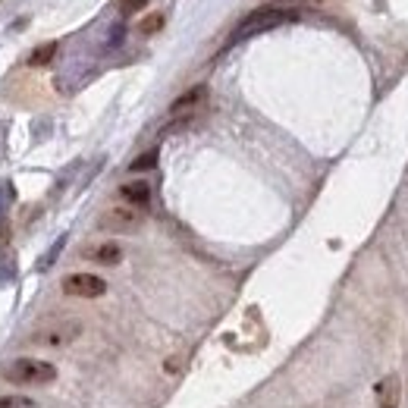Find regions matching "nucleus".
I'll return each mask as SVG.
<instances>
[{"instance_id": "7ed1b4c3", "label": "nucleus", "mask_w": 408, "mask_h": 408, "mask_svg": "<svg viewBox=\"0 0 408 408\" xmlns=\"http://www.w3.org/2000/svg\"><path fill=\"white\" fill-rule=\"evenodd\" d=\"M82 336V324L79 320H56V324H47L41 330L31 333V342L44 345V349H60V345H69Z\"/></svg>"}, {"instance_id": "39448f33", "label": "nucleus", "mask_w": 408, "mask_h": 408, "mask_svg": "<svg viewBox=\"0 0 408 408\" xmlns=\"http://www.w3.org/2000/svg\"><path fill=\"white\" fill-rule=\"evenodd\" d=\"M98 226L107 232H132L142 226V211L138 207H113L98 220Z\"/></svg>"}, {"instance_id": "20e7f679", "label": "nucleus", "mask_w": 408, "mask_h": 408, "mask_svg": "<svg viewBox=\"0 0 408 408\" xmlns=\"http://www.w3.org/2000/svg\"><path fill=\"white\" fill-rule=\"evenodd\" d=\"M63 292L75 295V299H100L107 292V280L98 273H69L63 276Z\"/></svg>"}, {"instance_id": "f03ea898", "label": "nucleus", "mask_w": 408, "mask_h": 408, "mask_svg": "<svg viewBox=\"0 0 408 408\" xmlns=\"http://www.w3.org/2000/svg\"><path fill=\"white\" fill-rule=\"evenodd\" d=\"M3 380L16 383V386H47L56 380V368L41 358H16L3 368Z\"/></svg>"}, {"instance_id": "9d476101", "label": "nucleus", "mask_w": 408, "mask_h": 408, "mask_svg": "<svg viewBox=\"0 0 408 408\" xmlns=\"http://www.w3.org/2000/svg\"><path fill=\"white\" fill-rule=\"evenodd\" d=\"M56 50H60V44H56V41L38 44V47L29 54V66H35V69H38V66H47V63L56 56Z\"/></svg>"}, {"instance_id": "6e6552de", "label": "nucleus", "mask_w": 408, "mask_h": 408, "mask_svg": "<svg viewBox=\"0 0 408 408\" xmlns=\"http://www.w3.org/2000/svg\"><path fill=\"white\" fill-rule=\"evenodd\" d=\"M399 393H402V386H399V377L395 374L383 377L377 383V402H380V408H399Z\"/></svg>"}, {"instance_id": "0eeeda50", "label": "nucleus", "mask_w": 408, "mask_h": 408, "mask_svg": "<svg viewBox=\"0 0 408 408\" xmlns=\"http://www.w3.org/2000/svg\"><path fill=\"white\" fill-rule=\"evenodd\" d=\"M82 255L91 257L94 264H107V267H113V264L123 261V248H119L116 242H100V245H94V248H85Z\"/></svg>"}, {"instance_id": "2eb2a0df", "label": "nucleus", "mask_w": 408, "mask_h": 408, "mask_svg": "<svg viewBox=\"0 0 408 408\" xmlns=\"http://www.w3.org/2000/svg\"><path fill=\"white\" fill-rule=\"evenodd\" d=\"M273 3H299V0H273Z\"/></svg>"}, {"instance_id": "4468645a", "label": "nucleus", "mask_w": 408, "mask_h": 408, "mask_svg": "<svg viewBox=\"0 0 408 408\" xmlns=\"http://www.w3.org/2000/svg\"><path fill=\"white\" fill-rule=\"evenodd\" d=\"M148 3L151 0H119V13H123V16H135V13L144 10Z\"/></svg>"}, {"instance_id": "ddd939ff", "label": "nucleus", "mask_w": 408, "mask_h": 408, "mask_svg": "<svg viewBox=\"0 0 408 408\" xmlns=\"http://www.w3.org/2000/svg\"><path fill=\"white\" fill-rule=\"evenodd\" d=\"M154 167H157V151H148V154L135 157V160L129 163L132 173H144V169H154Z\"/></svg>"}, {"instance_id": "1a4fd4ad", "label": "nucleus", "mask_w": 408, "mask_h": 408, "mask_svg": "<svg viewBox=\"0 0 408 408\" xmlns=\"http://www.w3.org/2000/svg\"><path fill=\"white\" fill-rule=\"evenodd\" d=\"M119 198H123L126 204H132V207H144L151 201V186L144 179L126 182V186H119Z\"/></svg>"}, {"instance_id": "f8f14e48", "label": "nucleus", "mask_w": 408, "mask_h": 408, "mask_svg": "<svg viewBox=\"0 0 408 408\" xmlns=\"http://www.w3.org/2000/svg\"><path fill=\"white\" fill-rule=\"evenodd\" d=\"M0 408H38V402L29 399V395L13 393V395H0Z\"/></svg>"}, {"instance_id": "f257e3e1", "label": "nucleus", "mask_w": 408, "mask_h": 408, "mask_svg": "<svg viewBox=\"0 0 408 408\" xmlns=\"http://www.w3.org/2000/svg\"><path fill=\"white\" fill-rule=\"evenodd\" d=\"M299 13L295 10H286V6H257L251 10L242 22L232 29V41H242V38H251V35H261V31H270L276 25H286V22H295Z\"/></svg>"}, {"instance_id": "9b49d317", "label": "nucleus", "mask_w": 408, "mask_h": 408, "mask_svg": "<svg viewBox=\"0 0 408 408\" xmlns=\"http://www.w3.org/2000/svg\"><path fill=\"white\" fill-rule=\"evenodd\" d=\"M163 22H167L163 13H151V16H144L142 22H138V31H142V35H154V31L163 29Z\"/></svg>"}, {"instance_id": "423d86ee", "label": "nucleus", "mask_w": 408, "mask_h": 408, "mask_svg": "<svg viewBox=\"0 0 408 408\" xmlns=\"http://www.w3.org/2000/svg\"><path fill=\"white\" fill-rule=\"evenodd\" d=\"M207 100V85H195L188 91H182L179 98L169 104V116H186V113H195L201 104Z\"/></svg>"}]
</instances>
